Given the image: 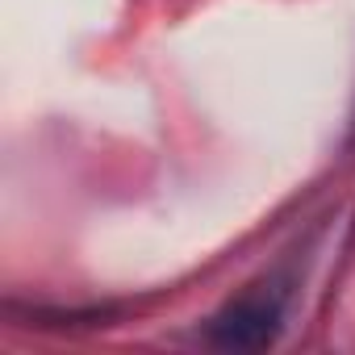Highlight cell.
<instances>
[{
    "instance_id": "6da1fadb",
    "label": "cell",
    "mask_w": 355,
    "mask_h": 355,
    "mask_svg": "<svg viewBox=\"0 0 355 355\" xmlns=\"http://www.w3.org/2000/svg\"><path fill=\"white\" fill-rule=\"evenodd\" d=\"M284 318L280 293H243L209 318V343L222 351H263L276 343Z\"/></svg>"
}]
</instances>
